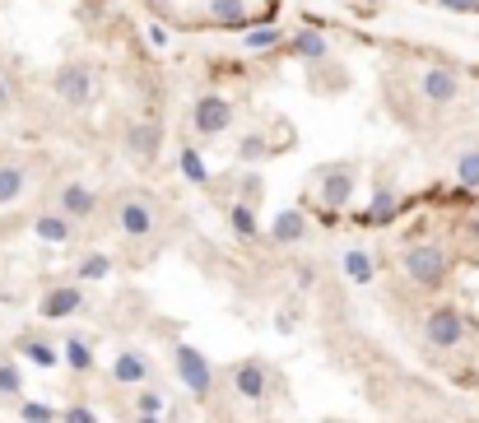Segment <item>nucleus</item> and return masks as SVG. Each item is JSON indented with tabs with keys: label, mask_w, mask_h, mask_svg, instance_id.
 <instances>
[{
	"label": "nucleus",
	"mask_w": 479,
	"mask_h": 423,
	"mask_svg": "<svg viewBox=\"0 0 479 423\" xmlns=\"http://www.w3.org/2000/svg\"><path fill=\"white\" fill-rule=\"evenodd\" d=\"M149 43H154V47H168V28L154 24V28H149Z\"/></svg>",
	"instance_id": "nucleus-35"
},
{
	"label": "nucleus",
	"mask_w": 479,
	"mask_h": 423,
	"mask_svg": "<svg viewBox=\"0 0 479 423\" xmlns=\"http://www.w3.org/2000/svg\"><path fill=\"white\" fill-rule=\"evenodd\" d=\"M307 233H312L307 214H303V210H284V214H274L270 242H274V247H298V242H307Z\"/></svg>",
	"instance_id": "nucleus-17"
},
{
	"label": "nucleus",
	"mask_w": 479,
	"mask_h": 423,
	"mask_svg": "<svg viewBox=\"0 0 479 423\" xmlns=\"http://www.w3.org/2000/svg\"><path fill=\"white\" fill-rule=\"evenodd\" d=\"M243 33H247V52H274L289 43V33L279 24H261V28H243Z\"/></svg>",
	"instance_id": "nucleus-25"
},
{
	"label": "nucleus",
	"mask_w": 479,
	"mask_h": 423,
	"mask_svg": "<svg viewBox=\"0 0 479 423\" xmlns=\"http://www.w3.org/2000/svg\"><path fill=\"white\" fill-rule=\"evenodd\" d=\"M112 275V256L107 251H89L85 261H75V280L79 284H98V280H107Z\"/></svg>",
	"instance_id": "nucleus-26"
},
{
	"label": "nucleus",
	"mask_w": 479,
	"mask_h": 423,
	"mask_svg": "<svg viewBox=\"0 0 479 423\" xmlns=\"http://www.w3.org/2000/svg\"><path fill=\"white\" fill-rule=\"evenodd\" d=\"M145 5H154V10H168V5H173V0H145Z\"/></svg>",
	"instance_id": "nucleus-38"
},
{
	"label": "nucleus",
	"mask_w": 479,
	"mask_h": 423,
	"mask_svg": "<svg viewBox=\"0 0 479 423\" xmlns=\"http://www.w3.org/2000/svg\"><path fill=\"white\" fill-rule=\"evenodd\" d=\"M15 349H19L33 368H43V372H52V368H61V363H65V359H61V344H52L47 335H19Z\"/></svg>",
	"instance_id": "nucleus-15"
},
{
	"label": "nucleus",
	"mask_w": 479,
	"mask_h": 423,
	"mask_svg": "<svg viewBox=\"0 0 479 423\" xmlns=\"http://www.w3.org/2000/svg\"><path fill=\"white\" fill-rule=\"evenodd\" d=\"M294 284H298V289L307 293V289L316 284V271H312V265H298V271H294Z\"/></svg>",
	"instance_id": "nucleus-33"
},
{
	"label": "nucleus",
	"mask_w": 479,
	"mask_h": 423,
	"mask_svg": "<svg viewBox=\"0 0 479 423\" xmlns=\"http://www.w3.org/2000/svg\"><path fill=\"white\" fill-rule=\"evenodd\" d=\"M112 214H116V233L131 238V242L149 238L154 228H158V205L145 196V191H126V196H116Z\"/></svg>",
	"instance_id": "nucleus-4"
},
{
	"label": "nucleus",
	"mask_w": 479,
	"mask_h": 423,
	"mask_svg": "<svg viewBox=\"0 0 479 423\" xmlns=\"http://www.w3.org/2000/svg\"><path fill=\"white\" fill-rule=\"evenodd\" d=\"M205 15H210V24H215V28H247L252 5H247V0H210Z\"/></svg>",
	"instance_id": "nucleus-20"
},
{
	"label": "nucleus",
	"mask_w": 479,
	"mask_h": 423,
	"mask_svg": "<svg viewBox=\"0 0 479 423\" xmlns=\"http://www.w3.org/2000/svg\"><path fill=\"white\" fill-rule=\"evenodd\" d=\"M131 423H164V414H135Z\"/></svg>",
	"instance_id": "nucleus-37"
},
{
	"label": "nucleus",
	"mask_w": 479,
	"mask_h": 423,
	"mask_svg": "<svg viewBox=\"0 0 479 423\" xmlns=\"http://www.w3.org/2000/svg\"><path fill=\"white\" fill-rule=\"evenodd\" d=\"M465 317L456 312V307H433V312L424 317V339L433 344V349H461V344H465Z\"/></svg>",
	"instance_id": "nucleus-7"
},
{
	"label": "nucleus",
	"mask_w": 479,
	"mask_h": 423,
	"mask_svg": "<svg viewBox=\"0 0 479 423\" xmlns=\"http://www.w3.org/2000/svg\"><path fill=\"white\" fill-rule=\"evenodd\" d=\"M52 93H56V103H65V107H89L94 93H98L94 65H89V61H61L56 74H52Z\"/></svg>",
	"instance_id": "nucleus-5"
},
{
	"label": "nucleus",
	"mask_w": 479,
	"mask_h": 423,
	"mask_svg": "<svg viewBox=\"0 0 479 423\" xmlns=\"http://www.w3.org/2000/svg\"><path fill=\"white\" fill-rule=\"evenodd\" d=\"M56 210H61V214H70L75 223H89V219L98 214V191H94L89 182L70 177V182H61V186H56Z\"/></svg>",
	"instance_id": "nucleus-10"
},
{
	"label": "nucleus",
	"mask_w": 479,
	"mask_h": 423,
	"mask_svg": "<svg viewBox=\"0 0 479 423\" xmlns=\"http://www.w3.org/2000/svg\"><path fill=\"white\" fill-rule=\"evenodd\" d=\"M158 149H164V126L158 122H131L126 126V153L135 163H154Z\"/></svg>",
	"instance_id": "nucleus-13"
},
{
	"label": "nucleus",
	"mask_w": 479,
	"mask_h": 423,
	"mask_svg": "<svg viewBox=\"0 0 479 423\" xmlns=\"http://www.w3.org/2000/svg\"><path fill=\"white\" fill-rule=\"evenodd\" d=\"M28 186V168L24 163H0V210L15 205Z\"/></svg>",
	"instance_id": "nucleus-23"
},
{
	"label": "nucleus",
	"mask_w": 479,
	"mask_h": 423,
	"mask_svg": "<svg viewBox=\"0 0 479 423\" xmlns=\"http://www.w3.org/2000/svg\"><path fill=\"white\" fill-rule=\"evenodd\" d=\"M61 359H65V368H70L75 377H89V372L98 368L94 344H89V339H79V335H65V339H61Z\"/></svg>",
	"instance_id": "nucleus-19"
},
{
	"label": "nucleus",
	"mask_w": 479,
	"mask_h": 423,
	"mask_svg": "<svg viewBox=\"0 0 479 423\" xmlns=\"http://www.w3.org/2000/svg\"><path fill=\"white\" fill-rule=\"evenodd\" d=\"M419 93H424V103H433V107H452V103L461 98V70L447 65V61L424 65V74H419Z\"/></svg>",
	"instance_id": "nucleus-8"
},
{
	"label": "nucleus",
	"mask_w": 479,
	"mask_h": 423,
	"mask_svg": "<svg viewBox=\"0 0 479 423\" xmlns=\"http://www.w3.org/2000/svg\"><path fill=\"white\" fill-rule=\"evenodd\" d=\"M395 205H401V196H395V186H391V182H382V186L373 191L368 219H373V223H391V219H395Z\"/></svg>",
	"instance_id": "nucleus-27"
},
{
	"label": "nucleus",
	"mask_w": 479,
	"mask_h": 423,
	"mask_svg": "<svg viewBox=\"0 0 479 423\" xmlns=\"http://www.w3.org/2000/svg\"><path fill=\"white\" fill-rule=\"evenodd\" d=\"M173 372H177V381H182L195 400H210L215 396V363L195 349V344H186V339L173 344Z\"/></svg>",
	"instance_id": "nucleus-3"
},
{
	"label": "nucleus",
	"mask_w": 479,
	"mask_h": 423,
	"mask_svg": "<svg viewBox=\"0 0 479 423\" xmlns=\"http://www.w3.org/2000/svg\"><path fill=\"white\" fill-rule=\"evenodd\" d=\"M228 387H233V396H237V400L261 405V400L270 396V368H265V359H243V363H233Z\"/></svg>",
	"instance_id": "nucleus-9"
},
{
	"label": "nucleus",
	"mask_w": 479,
	"mask_h": 423,
	"mask_svg": "<svg viewBox=\"0 0 479 423\" xmlns=\"http://www.w3.org/2000/svg\"><path fill=\"white\" fill-rule=\"evenodd\" d=\"M149 377H154V359L145 349H122V354L112 359V368H107L112 387H145Z\"/></svg>",
	"instance_id": "nucleus-11"
},
{
	"label": "nucleus",
	"mask_w": 479,
	"mask_h": 423,
	"mask_svg": "<svg viewBox=\"0 0 479 423\" xmlns=\"http://www.w3.org/2000/svg\"><path fill=\"white\" fill-rule=\"evenodd\" d=\"M89 307V293H85V284H52V289H43V298H37V317L43 321H70V317H79Z\"/></svg>",
	"instance_id": "nucleus-6"
},
{
	"label": "nucleus",
	"mask_w": 479,
	"mask_h": 423,
	"mask_svg": "<svg viewBox=\"0 0 479 423\" xmlns=\"http://www.w3.org/2000/svg\"><path fill=\"white\" fill-rule=\"evenodd\" d=\"M354 186H358V168H354V163L326 168V172H322V205H326L331 214L344 210V205L354 201Z\"/></svg>",
	"instance_id": "nucleus-12"
},
{
	"label": "nucleus",
	"mask_w": 479,
	"mask_h": 423,
	"mask_svg": "<svg viewBox=\"0 0 479 423\" xmlns=\"http://www.w3.org/2000/svg\"><path fill=\"white\" fill-rule=\"evenodd\" d=\"M401 271L419 284V289H443L447 284V251L437 242H405L401 247Z\"/></svg>",
	"instance_id": "nucleus-2"
},
{
	"label": "nucleus",
	"mask_w": 479,
	"mask_h": 423,
	"mask_svg": "<svg viewBox=\"0 0 479 423\" xmlns=\"http://www.w3.org/2000/svg\"><path fill=\"white\" fill-rule=\"evenodd\" d=\"M5 112H10V80L0 74V117H5Z\"/></svg>",
	"instance_id": "nucleus-36"
},
{
	"label": "nucleus",
	"mask_w": 479,
	"mask_h": 423,
	"mask_svg": "<svg viewBox=\"0 0 479 423\" xmlns=\"http://www.w3.org/2000/svg\"><path fill=\"white\" fill-rule=\"evenodd\" d=\"M33 238H37V242L61 247V242H70V238H75V219H70V214H61L56 205H52V210H37V214H33Z\"/></svg>",
	"instance_id": "nucleus-14"
},
{
	"label": "nucleus",
	"mask_w": 479,
	"mask_h": 423,
	"mask_svg": "<svg viewBox=\"0 0 479 423\" xmlns=\"http://www.w3.org/2000/svg\"><path fill=\"white\" fill-rule=\"evenodd\" d=\"M228 228H233V238H243V242L261 238V219H256V205H247V201H228Z\"/></svg>",
	"instance_id": "nucleus-21"
},
{
	"label": "nucleus",
	"mask_w": 479,
	"mask_h": 423,
	"mask_svg": "<svg viewBox=\"0 0 479 423\" xmlns=\"http://www.w3.org/2000/svg\"><path fill=\"white\" fill-rule=\"evenodd\" d=\"M177 163H182V177L191 182V186H210V168H205V153H201V144H182L177 149Z\"/></svg>",
	"instance_id": "nucleus-22"
},
{
	"label": "nucleus",
	"mask_w": 479,
	"mask_h": 423,
	"mask_svg": "<svg viewBox=\"0 0 479 423\" xmlns=\"http://www.w3.org/2000/svg\"><path fill=\"white\" fill-rule=\"evenodd\" d=\"M284 47H289L298 61H326V56H331V37H326L322 28H294Z\"/></svg>",
	"instance_id": "nucleus-16"
},
{
	"label": "nucleus",
	"mask_w": 479,
	"mask_h": 423,
	"mask_svg": "<svg viewBox=\"0 0 479 423\" xmlns=\"http://www.w3.org/2000/svg\"><path fill=\"white\" fill-rule=\"evenodd\" d=\"M452 177H456V186H465V191H479V144H470V149H461V153H456V163H452Z\"/></svg>",
	"instance_id": "nucleus-24"
},
{
	"label": "nucleus",
	"mask_w": 479,
	"mask_h": 423,
	"mask_svg": "<svg viewBox=\"0 0 479 423\" xmlns=\"http://www.w3.org/2000/svg\"><path fill=\"white\" fill-rule=\"evenodd\" d=\"M15 409H19L24 423H61V409L47 405V400H19Z\"/></svg>",
	"instance_id": "nucleus-29"
},
{
	"label": "nucleus",
	"mask_w": 479,
	"mask_h": 423,
	"mask_svg": "<svg viewBox=\"0 0 479 423\" xmlns=\"http://www.w3.org/2000/svg\"><path fill=\"white\" fill-rule=\"evenodd\" d=\"M443 10H456V15H470V10H479V0H437Z\"/></svg>",
	"instance_id": "nucleus-34"
},
{
	"label": "nucleus",
	"mask_w": 479,
	"mask_h": 423,
	"mask_svg": "<svg viewBox=\"0 0 479 423\" xmlns=\"http://www.w3.org/2000/svg\"><path fill=\"white\" fill-rule=\"evenodd\" d=\"M340 265H344V280H349L354 289H368V284L377 280V261H373L368 247H349V251L340 256Z\"/></svg>",
	"instance_id": "nucleus-18"
},
{
	"label": "nucleus",
	"mask_w": 479,
	"mask_h": 423,
	"mask_svg": "<svg viewBox=\"0 0 479 423\" xmlns=\"http://www.w3.org/2000/svg\"><path fill=\"white\" fill-rule=\"evenodd\" d=\"M164 405H168V396L158 391V387H135V414H164Z\"/></svg>",
	"instance_id": "nucleus-30"
},
{
	"label": "nucleus",
	"mask_w": 479,
	"mask_h": 423,
	"mask_svg": "<svg viewBox=\"0 0 479 423\" xmlns=\"http://www.w3.org/2000/svg\"><path fill=\"white\" fill-rule=\"evenodd\" d=\"M0 400H10V405L24 400V372L15 359H0Z\"/></svg>",
	"instance_id": "nucleus-28"
},
{
	"label": "nucleus",
	"mask_w": 479,
	"mask_h": 423,
	"mask_svg": "<svg viewBox=\"0 0 479 423\" xmlns=\"http://www.w3.org/2000/svg\"><path fill=\"white\" fill-rule=\"evenodd\" d=\"M233 122H237V103L228 93L205 89V93L191 98V135L195 140H219V135L233 131Z\"/></svg>",
	"instance_id": "nucleus-1"
},
{
	"label": "nucleus",
	"mask_w": 479,
	"mask_h": 423,
	"mask_svg": "<svg viewBox=\"0 0 479 423\" xmlns=\"http://www.w3.org/2000/svg\"><path fill=\"white\" fill-rule=\"evenodd\" d=\"M237 201H247V205H261V201H265V182H261L256 172H247V177H243V191H237Z\"/></svg>",
	"instance_id": "nucleus-31"
},
{
	"label": "nucleus",
	"mask_w": 479,
	"mask_h": 423,
	"mask_svg": "<svg viewBox=\"0 0 479 423\" xmlns=\"http://www.w3.org/2000/svg\"><path fill=\"white\" fill-rule=\"evenodd\" d=\"M61 423H98V414L89 405H70V409H61Z\"/></svg>",
	"instance_id": "nucleus-32"
}]
</instances>
